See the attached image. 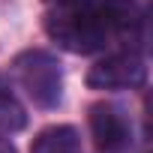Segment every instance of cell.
Wrapping results in <instances>:
<instances>
[{
  "instance_id": "5b68a950",
  "label": "cell",
  "mask_w": 153,
  "mask_h": 153,
  "mask_svg": "<svg viewBox=\"0 0 153 153\" xmlns=\"http://www.w3.org/2000/svg\"><path fill=\"white\" fill-rule=\"evenodd\" d=\"M30 153H81V138L72 126H48L36 135Z\"/></svg>"
},
{
  "instance_id": "7a4b0ae2",
  "label": "cell",
  "mask_w": 153,
  "mask_h": 153,
  "mask_svg": "<svg viewBox=\"0 0 153 153\" xmlns=\"http://www.w3.org/2000/svg\"><path fill=\"white\" fill-rule=\"evenodd\" d=\"M21 90L39 108H57L63 96V72L48 51H24L12 63Z\"/></svg>"
},
{
  "instance_id": "3957f363",
  "label": "cell",
  "mask_w": 153,
  "mask_h": 153,
  "mask_svg": "<svg viewBox=\"0 0 153 153\" xmlns=\"http://www.w3.org/2000/svg\"><path fill=\"white\" fill-rule=\"evenodd\" d=\"M141 81H144V60L135 51L108 54L87 72V84L93 90H123V87H138Z\"/></svg>"
},
{
  "instance_id": "6da1fadb",
  "label": "cell",
  "mask_w": 153,
  "mask_h": 153,
  "mask_svg": "<svg viewBox=\"0 0 153 153\" xmlns=\"http://www.w3.org/2000/svg\"><path fill=\"white\" fill-rule=\"evenodd\" d=\"M141 24V9L135 0H90L78 6H54L45 18L48 36L75 54H93L105 48L108 39L129 33Z\"/></svg>"
},
{
  "instance_id": "277c9868",
  "label": "cell",
  "mask_w": 153,
  "mask_h": 153,
  "mask_svg": "<svg viewBox=\"0 0 153 153\" xmlns=\"http://www.w3.org/2000/svg\"><path fill=\"white\" fill-rule=\"evenodd\" d=\"M90 132H93V141L102 153H120L132 141L129 120L120 114V108L105 105V102H96L90 108Z\"/></svg>"
},
{
  "instance_id": "ba28073f",
  "label": "cell",
  "mask_w": 153,
  "mask_h": 153,
  "mask_svg": "<svg viewBox=\"0 0 153 153\" xmlns=\"http://www.w3.org/2000/svg\"><path fill=\"white\" fill-rule=\"evenodd\" d=\"M0 153H15V147H12L9 141H3V138H0Z\"/></svg>"
},
{
  "instance_id": "8992f818",
  "label": "cell",
  "mask_w": 153,
  "mask_h": 153,
  "mask_svg": "<svg viewBox=\"0 0 153 153\" xmlns=\"http://www.w3.org/2000/svg\"><path fill=\"white\" fill-rule=\"evenodd\" d=\"M27 126V111L18 102V96L12 93L9 81L0 75V129L3 132H18Z\"/></svg>"
},
{
  "instance_id": "52a82bcc",
  "label": "cell",
  "mask_w": 153,
  "mask_h": 153,
  "mask_svg": "<svg viewBox=\"0 0 153 153\" xmlns=\"http://www.w3.org/2000/svg\"><path fill=\"white\" fill-rule=\"evenodd\" d=\"M51 6H78V3H90V0H45Z\"/></svg>"
}]
</instances>
